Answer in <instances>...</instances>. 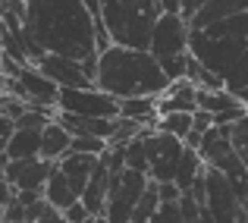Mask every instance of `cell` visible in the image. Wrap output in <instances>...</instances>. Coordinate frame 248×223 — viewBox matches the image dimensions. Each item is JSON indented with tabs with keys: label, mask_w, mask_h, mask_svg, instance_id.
I'll use <instances>...</instances> for the list:
<instances>
[{
	"label": "cell",
	"mask_w": 248,
	"mask_h": 223,
	"mask_svg": "<svg viewBox=\"0 0 248 223\" xmlns=\"http://www.w3.org/2000/svg\"><path fill=\"white\" fill-rule=\"evenodd\" d=\"M35 66H38V73H44L54 85H60V91L63 88H94V79H91L88 69L76 60H66V57L44 54Z\"/></svg>",
	"instance_id": "cell-11"
},
{
	"label": "cell",
	"mask_w": 248,
	"mask_h": 223,
	"mask_svg": "<svg viewBox=\"0 0 248 223\" xmlns=\"http://www.w3.org/2000/svg\"><path fill=\"white\" fill-rule=\"evenodd\" d=\"M110 176H113V170L107 167L104 157H97V167H94V173H91V179H88V189H85V195H82V205L88 207L91 217H104V205H107V192H110Z\"/></svg>",
	"instance_id": "cell-14"
},
{
	"label": "cell",
	"mask_w": 248,
	"mask_h": 223,
	"mask_svg": "<svg viewBox=\"0 0 248 223\" xmlns=\"http://www.w3.org/2000/svg\"><path fill=\"white\" fill-rule=\"evenodd\" d=\"M13 198H16V189H13V186H10L6 179H0V211H3V207L10 205Z\"/></svg>",
	"instance_id": "cell-27"
},
{
	"label": "cell",
	"mask_w": 248,
	"mask_h": 223,
	"mask_svg": "<svg viewBox=\"0 0 248 223\" xmlns=\"http://www.w3.org/2000/svg\"><path fill=\"white\" fill-rule=\"evenodd\" d=\"M160 16V0H101V22L116 48L148 50Z\"/></svg>",
	"instance_id": "cell-4"
},
{
	"label": "cell",
	"mask_w": 248,
	"mask_h": 223,
	"mask_svg": "<svg viewBox=\"0 0 248 223\" xmlns=\"http://www.w3.org/2000/svg\"><path fill=\"white\" fill-rule=\"evenodd\" d=\"M232 145H236L239 157H242V163H245V170H248V113L236 123V126H232Z\"/></svg>",
	"instance_id": "cell-22"
},
{
	"label": "cell",
	"mask_w": 248,
	"mask_h": 223,
	"mask_svg": "<svg viewBox=\"0 0 248 223\" xmlns=\"http://www.w3.org/2000/svg\"><path fill=\"white\" fill-rule=\"evenodd\" d=\"M6 97V88H3V76H0V101Z\"/></svg>",
	"instance_id": "cell-34"
},
{
	"label": "cell",
	"mask_w": 248,
	"mask_h": 223,
	"mask_svg": "<svg viewBox=\"0 0 248 223\" xmlns=\"http://www.w3.org/2000/svg\"><path fill=\"white\" fill-rule=\"evenodd\" d=\"M164 16H182V0H160Z\"/></svg>",
	"instance_id": "cell-29"
},
{
	"label": "cell",
	"mask_w": 248,
	"mask_h": 223,
	"mask_svg": "<svg viewBox=\"0 0 248 223\" xmlns=\"http://www.w3.org/2000/svg\"><path fill=\"white\" fill-rule=\"evenodd\" d=\"M157 113L170 116V113H198V88L188 79L170 82V88L164 91V97H157Z\"/></svg>",
	"instance_id": "cell-12"
},
{
	"label": "cell",
	"mask_w": 248,
	"mask_h": 223,
	"mask_svg": "<svg viewBox=\"0 0 248 223\" xmlns=\"http://www.w3.org/2000/svg\"><path fill=\"white\" fill-rule=\"evenodd\" d=\"M94 88L116 101L132 97H164L170 88V79L160 69V63L151 57V50H132V48H110L97 57V76Z\"/></svg>",
	"instance_id": "cell-3"
},
{
	"label": "cell",
	"mask_w": 248,
	"mask_h": 223,
	"mask_svg": "<svg viewBox=\"0 0 248 223\" xmlns=\"http://www.w3.org/2000/svg\"><path fill=\"white\" fill-rule=\"evenodd\" d=\"M38 223H66V220H63V214H60V211H54V207L47 205V211H44V217L38 220Z\"/></svg>",
	"instance_id": "cell-30"
},
{
	"label": "cell",
	"mask_w": 248,
	"mask_h": 223,
	"mask_svg": "<svg viewBox=\"0 0 248 223\" xmlns=\"http://www.w3.org/2000/svg\"><path fill=\"white\" fill-rule=\"evenodd\" d=\"M195 126V113H170V116H160L157 120V132L164 135H173V139L186 142V135L192 132Z\"/></svg>",
	"instance_id": "cell-20"
},
{
	"label": "cell",
	"mask_w": 248,
	"mask_h": 223,
	"mask_svg": "<svg viewBox=\"0 0 248 223\" xmlns=\"http://www.w3.org/2000/svg\"><path fill=\"white\" fill-rule=\"evenodd\" d=\"M188 41H192V29L182 16H160L151 32V57L160 63L170 82L186 79L188 66Z\"/></svg>",
	"instance_id": "cell-5"
},
{
	"label": "cell",
	"mask_w": 248,
	"mask_h": 223,
	"mask_svg": "<svg viewBox=\"0 0 248 223\" xmlns=\"http://www.w3.org/2000/svg\"><path fill=\"white\" fill-rule=\"evenodd\" d=\"M91 223H107V220H104V217H94V220H91Z\"/></svg>",
	"instance_id": "cell-36"
},
{
	"label": "cell",
	"mask_w": 248,
	"mask_h": 223,
	"mask_svg": "<svg viewBox=\"0 0 248 223\" xmlns=\"http://www.w3.org/2000/svg\"><path fill=\"white\" fill-rule=\"evenodd\" d=\"M69 151H73V135H69L57 120L47 123V129H44V135H41V160L60 163Z\"/></svg>",
	"instance_id": "cell-16"
},
{
	"label": "cell",
	"mask_w": 248,
	"mask_h": 223,
	"mask_svg": "<svg viewBox=\"0 0 248 223\" xmlns=\"http://www.w3.org/2000/svg\"><path fill=\"white\" fill-rule=\"evenodd\" d=\"M157 211H160V195H157V182H148L145 195H141L139 207H135V214H132V223H151L154 217H157Z\"/></svg>",
	"instance_id": "cell-21"
},
{
	"label": "cell",
	"mask_w": 248,
	"mask_h": 223,
	"mask_svg": "<svg viewBox=\"0 0 248 223\" xmlns=\"http://www.w3.org/2000/svg\"><path fill=\"white\" fill-rule=\"evenodd\" d=\"M207 211H211L214 223H239L242 220V198L232 189L220 170L207 167Z\"/></svg>",
	"instance_id": "cell-9"
},
{
	"label": "cell",
	"mask_w": 248,
	"mask_h": 223,
	"mask_svg": "<svg viewBox=\"0 0 248 223\" xmlns=\"http://www.w3.org/2000/svg\"><path fill=\"white\" fill-rule=\"evenodd\" d=\"M63 220H66V223H91L94 217L88 214V207H85L82 201H76L73 207H66V211H63Z\"/></svg>",
	"instance_id": "cell-24"
},
{
	"label": "cell",
	"mask_w": 248,
	"mask_h": 223,
	"mask_svg": "<svg viewBox=\"0 0 248 223\" xmlns=\"http://www.w3.org/2000/svg\"><path fill=\"white\" fill-rule=\"evenodd\" d=\"M25 32L44 54L76 60L97 76V19L82 0H25Z\"/></svg>",
	"instance_id": "cell-1"
},
{
	"label": "cell",
	"mask_w": 248,
	"mask_h": 223,
	"mask_svg": "<svg viewBox=\"0 0 248 223\" xmlns=\"http://www.w3.org/2000/svg\"><path fill=\"white\" fill-rule=\"evenodd\" d=\"M188 54L211 69L230 95L239 97L248 88V13L192 32Z\"/></svg>",
	"instance_id": "cell-2"
},
{
	"label": "cell",
	"mask_w": 248,
	"mask_h": 223,
	"mask_svg": "<svg viewBox=\"0 0 248 223\" xmlns=\"http://www.w3.org/2000/svg\"><path fill=\"white\" fill-rule=\"evenodd\" d=\"M182 145L179 139L164 132H151L145 139V157H148V179L151 182H176V170L182 160Z\"/></svg>",
	"instance_id": "cell-8"
},
{
	"label": "cell",
	"mask_w": 248,
	"mask_h": 223,
	"mask_svg": "<svg viewBox=\"0 0 248 223\" xmlns=\"http://www.w3.org/2000/svg\"><path fill=\"white\" fill-rule=\"evenodd\" d=\"M57 163H47L41 157H29V160H6V176L3 179L10 182L16 192H38L44 195V186L54 176Z\"/></svg>",
	"instance_id": "cell-10"
},
{
	"label": "cell",
	"mask_w": 248,
	"mask_h": 223,
	"mask_svg": "<svg viewBox=\"0 0 248 223\" xmlns=\"http://www.w3.org/2000/svg\"><path fill=\"white\" fill-rule=\"evenodd\" d=\"M120 116L123 120H132V123H139V126H151V129H157V120H160V113H157V97H132V101H120Z\"/></svg>",
	"instance_id": "cell-17"
},
{
	"label": "cell",
	"mask_w": 248,
	"mask_h": 223,
	"mask_svg": "<svg viewBox=\"0 0 248 223\" xmlns=\"http://www.w3.org/2000/svg\"><path fill=\"white\" fill-rule=\"evenodd\" d=\"M242 13H248V0H207L198 13L188 19V29L201 32V29H211V25L223 22V19L242 16Z\"/></svg>",
	"instance_id": "cell-13"
},
{
	"label": "cell",
	"mask_w": 248,
	"mask_h": 223,
	"mask_svg": "<svg viewBox=\"0 0 248 223\" xmlns=\"http://www.w3.org/2000/svg\"><path fill=\"white\" fill-rule=\"evenodd\" d=\"M148 173L139 170H116L110 176V192L107 205H104V220L107 223H132V214L139 207L141 195L148 189Z\"/></svg>",
	"instance_id": "cell-6"
},
{
	"label": "cell",
	"mask_w": 248,
	"mask_h": 223,
	"mask_svg": "<svg viewBox=\"0 0 248 223\" xmlns=\"http://www.w3.org/2000/svg\"><path fill=\"white\" fill-rule=\"evenodd\" d=\"M151 223H186V220H182V211H179V205H160L157 217H154Z\"/></svg>",
	"instance_id": "cell-25"
},
{
	"label": "cell",
	"mask_w": 248,
	"mask_h": 223,
	"mask_svg": "<svg viewBox=\"0 0 248 223\" xmlns=\"http://www.w3.org/2000/svg\"><path fill=\"white\" fill-rule=\"evenodd\" d=\"M57 113L91 116V120H120V101L104 95L101 88H63Z\"/></svg>",
	"instance_id": "cell-7"
},
{
	"label": "cell",
	"mask_w": 248,
	"mask_h": 223,
	"mask_svg": "<svg viewBox=\"0 0 248 223\" xmlns=\"http://www.w3.org/2000/svg\"><path fill=\"white\" fill-rule=\"evenodd\" d=\"M239 198H242V214H245V220H248V186L239 192Z\"/></svg>",
	"instance_id": "cell-32"
},
{
	"label": "cell",
	"mask_w": 248,
	"mask_h": 223,
	"mask_svg": "<svg viewBox=\"0 0 248 223\" xmlns=\"http://www.w3.org/2000/svg\"><path fill=\"white\" fill-rule=\"evenodd\" d=\"M44 201H47L54 211H66V207H73L76 201H82L79 195L73 192V186L66 182V176L60 173V170H54V176L47 179V186H44Z\"/></svg>",
	"instance_id": "cell-18"
},
{
	"label": "cell",
	"mask_w": 248,
	"mask_h": 223,
	"mask_svg": "<svg viewBox=\"0 0 248 223\" xmlns=\"http://www.w3.org/2000/svg\"><path fill=\"white\" fill-rule=\"evenodd\" d=\"M82 3L88 6V13H91V16H94L97 22H101V0H82Z\"/></svg>",
	"instance_id": "cell-31"
},
{
	"label": "cell",
	"mask_w": 248,
	"mask_h": 223,
	"mask_svg": "<svg viewBox=\"0 0 248 223\" xmlns=\"http://www.w3.org/2000/svg\"><path fill=\"white\" fill-rule=\"evenodd\" d=\"M204 3H207V0H182V19L188 22V19H192L195 13H198L201 6H204Z\"/></svg>",
	"instance_id": "cell-28"
},
{
	"label": "cell",
	"mask_w": 248,
	"mask_h": 223,
	"mask_svg": "<svg viewBox=\"0 0 248 223\" xmlns=\"http://www.w3.org/2000/svg\"><path fill=\"white\" fill-rule=\"evenodd\" d=\"M13 129H16V123L6 120V116H0V160L6 157V148H10V139H13Z\"/></svg>",
	"instance_id": "cell-26"
},
{
	"label": "cell",
	"mask_w": 248,
	"mask_h": 223,
	"mask_svg": "<svg viewBox=\"0 0 248 223\" xmlns=\"http://www.w3.org/2000/svg\"><path fill=\"white\" fill-rule=\"evenodd\" d=\"M242 104H239L236 95H230V91H201L198 88V110H204V113L211 116H220V113H230V110H239Z\"/></svg>",
	"instance_id": "cell-19"
},
{
	"label": "cell",
	"mask_w": 248,
	"mask_h": 223,
	"mask_svg": "<svg viewBox=\"0 0 248 223\" xmlns=\"http://www.w3.org/2000/svg\"><path fill=\"white\" fill-rule=\"evenodd\" d=\"M94 167H97V157L73 154V151H69V154L57 163V170L66 176V182L73 186V192L79 195V198L85 195V189H88V179H91V173H94Z\"/></svg>",
	"instance_id": "cell-15"
},
{
	"label": "cell",
	"mask_w": 248,
	"mask_h": 223,
	"mask_svg": "<svg viewBox=\"0 0 248 223\" xmlns=\"http://www.w3.org/2000/svg\"><path fill=\"white\" fill-rule=\"evenodd\" d=\"M239 104H242V107H245V110H248V88H245V91H242V95H239Z\"/></svg>",
	"instance_id": "cell-33"
},
{
	"label": "cell",
	"mask_w": 248,
	"mask_h": 223,
	"mask_svg": "<svg viewBox=\"0 0 248 223\" xmlns=\"http://www.w3.org/2000/svg\"><path fill=\"white\" fill-rule=\"evenodd\" d=\"M0 76H3V50H0Z\"/></svg>",
	"instance_id": "cell-35"
},
{
	"label": "cell",
	"mask_w": 248,
	"mask_h": 223,
	"mask_svg": "<svg viewBox=\"0 0 248 223\" xmlns=\"http://www.w3.org/2000/svg\"><path fill=\"white\" fill-rule=\"evenodd\" d=\"M0 223H3V211H0Z\"/></svg>",
	"instance_id": "cell-37"
},
{
	"label": "cell",
	"mask_w": 248,
	"mask_h": 223,
	"mask_svg": "<svg viewBox=\"0 0 248 223\" xmlns=\"http://www.w3.org/2000/svg\"><path fill=\"white\" fill-rule=\"evenodd\" d=\"M157 195H160V205H179V198H182L176 182H157Z\"/></svg>",
	"instance_id": "cell-23"
}]
</instances>
